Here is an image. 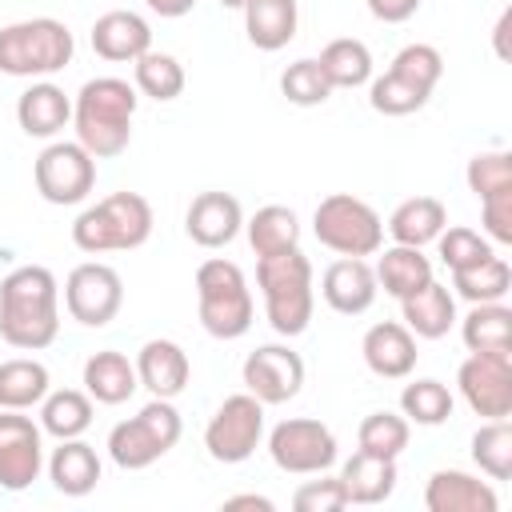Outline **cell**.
<instances>
[{
	"mask_svg": "<svg viewBox=\"0 0 512 512\" xmlns=\"http://www.w3.org/2000/svg\"><path fill=\"white\" fill-rule=\"evenodd\" d=\"M0 336L20 352L60 336V284L44 264H20L0 280Z\"/></svg>",
	"mask_w": 512,
	"mask_h": 512,
	"instance_id": "1",
	"label": "cell"
},
{
	"mask_svg": "<svg viewBox=\"0 0 512 512\" xmlns=\"http://www.w3.org/2000/svg\"><path fill=\"white\" fill-rule=\"evenodd\" d=\"M136 84L120 76H96L84 80V88L72 100V128L76 140L96 156L112 160L132 140V116H136Z\"/></svg>",
	"mask_w": 512,
	"mask_h": 512,
	"instance_id": "2",
	"label": "cell"
},
{
	"mask_svg": "<svg viewBox=\"0 0 512 512\" xmlns=\"http://www.w3.org/2000/svg\"><path fill=\"white\" fill-rule=\"evenodd\" d=\"M256 284L264 296V316L276 336L292 340L312 324L316 288H312V264L300 248L256 256Z\"/></svg>",
	"mask_w": 512,
	"mask_h": 512,
	"instance_id": "3",
	"label": "cell"
},
{
	"mask_svg": "<svg viewBox=\"0 0 512 512\" xmlns=\"http://www.w3.org/2000/svg\"><path fill=\"white\" fill-rule=\"evenodd\" d=\"M76 40L64 20L56 16H32L0 28V72L20 80H48L72 64Z\"/></svg>",
	"mask_w": 512,
	"mask_h": 512,
	"instance_id": "4",
	"label": "cell"
},
{
	"mask_svg": "<svg viewBox=\"0 0 512 512\" xmlns=\"http://www.w3.org/2000/svg\"><path fill=\"white\" fill-rule=\"evenodd\" d=\"M152 236V204L140 192H112L84 208L72 224V244L88 256L132 252Z\"/></svg>",
	"mask_w": 512,
	"mask_h": 512,
	"instance_id": "5",
	"label": "cell"
},
{
	"mask_svg": "<svg viewBox=\"0 0 512 512\" xmlns=\"http://www.w3.org/2000/svg\"><path fill=\"white\" fill-rule=\"evenodd\" d=\"M196 308H200L204 332L216 340H240L252 328L256 304L236 260L208 256L196 268Z\"/></svg>",
	"mask_w": 512,
	"mask_h": 512,
	"instance_id": "6",
	"label": "cell"
},
{
	"mask_svg": "<svg viewBox=\"0 0 512 512\" xmlns=\"http://www.w3.org/2000/svg\"><path fill=\"white\" fill-rule=\"evenodd\" d=\"M184 424H180V412L172 400H160L152 396L136 416L120 420L112 432H108V456L116 468L124 472H140L148 464H156L160 456H168L180 440Z\"/></svg>",
	"mask_w": 512,
	"mask_h": 512,
	"instance_id": "7",
	"label": "cell"
},
{
	"mask_svg": "<svg viewBox=\"0 0 512 512\" xmlns=\"http://www.w3.org/2000/svg\"><path fill=\"white\" fill-rule=\"evenodd\" d=\"M312 232L336 256H376L384 248V220H380V212L368 200L352 196V192L324 196L316 204V212H312Z\"/></svg>",
	"mask_w": 512,
	"mask_h": 512,
	"instance_id": "8",
	"label": "cell"
},
{
	"mask_svg": "<svg viewBox=\"0 0 512 512\" xmlns=\"http://www.w3.org/2000/svg\"><path fill=\"white\" fill-rule=\"evenodd\" d=\"M268 456L280 472L320 476L336 464V436L316 416H288L268 432Z\"/></svg>",
	"mask_w": 512,
	"mask_h": 512,
	"instance_id": "9",
	"label": "cell"
},
{
	"mask_svg": "<svg viewBox=\"0 0 512 512\" xmlns=\"http://www.w3.org/2000/svg\"><path fill=\"white\" fill-rule=\"evenodd\" d=\"M36 192L48 204H80L96 184V156L80 140H52L32 164Z\"/></svg>",
	"mask_w": 512,
	"mask_h": 512,
	"instance_id": "10",
	"label": "cell"
},
{
	"mask_svg": "<svg viewBox=\"0 0 512 512\" xmlns=\"http://www.w3.org/2000/svg\"><path fill=\"white\" fill-rule=\"evenodd\" d=\"M264 440V404L252 392H236L228 396L208 428H204V448L216 464H244Z\"/></svg>",
	"mask_w": 512,
	"mask_h": 512,
	"instance_id": "11",
	"label": "cell"
},
{
	"mask_svg": "<svg viewBox=\"0 0 512 512\" xmlns=\"http://www.w3.org/2000/svg\"><path fill=\"white\" fill-rule=\"evenodd\" d=\"M124 304V280L112 264H100V260H84L68 272L64 280V308L76 324L84 328H104L116 320Z\"/></svg>",
	"mask_w": 512,
	"mask_h": 512,
	"instance_id": "12",
	"label": "cell"
},
{
	"mask_svg": "<svg viewBox=\"0 0 512 512\" xmlns=\"http://www.w3.org/2000/svg\"><path fill=\"white\" fill-rule=\"evenodd\" d=\"M40 472H44V428L16 408H0V488L24 492L40 480Z\"/></svg>",
	"mask_w": 512,
	"mask_h": 512,
	"instance_id": "13",
	"label": "cell"
},
{
	"mask_svg": "<svg viewBox=\"0 0 512 512\" xmlns=\"http://www.w3.org/2000/svg\"><path fill=\"white\" fill-rule=\"evenodd\" d=\"M244 388L268 408V404H288L304 388V360L288 344H260L244 356Z\"/></svg>",
	"mask_w": 512,
	"mask_h": 512,
	"instance_id": "14",
	"label": "cell"
},
{
	"mask_svg": "<svg viewBox=\"0 0 512 512\" xmlns=\"http://www.w3.org/2000/svg\"><path fill=\"white\" fill-rule=\"evenodd\" d=\"M456 388L464 404L484 420L512 416V356H480L472 352L456 368Z\"/></svg>",
	"mask_w": 512,
	"mask_h": 512,
	"instance_id": "15",
	"label": "cell"
},
{
	"mask_svg": "<svg viewBox=\"0 0 512 512\" xmlns=\"http://www.w3.org/2000/svg\"><path fill=\"white\" fill-rule=\"evenodd\" d=\"M240 228H244V208L232 192H200L184 212V232L200 248H224L240 236Z\"/></svg>",
	"mask_w": 512,
	"mask_h": 512,
	"instance_id": "16",
	"label": "cell"
},
{
	"mask_svg": "<svg viewBox=\"0 0 512 512\" xmlns=\"http://www.w3.org/2000/svg\"><path fill=\"white\" fill-rule=\"evenodd\" d=\"M376 272L364 256H340L320 276V296L340 316H360L376 304Z\"/></svg>",
	"mask_w": 512,
	"mask_h": 512,
	"instance_id": "17",
	"label": "cell"
},
{
	"mask_svg": "<svg viewBox=\"0 0 512 512\" xmlns=\"http://www.w3.org/2000/svg\"><path fill=\"white\" fill-rule=\"evenodd\" d=\"M360 356H364V364H368L372 376H380V380H404V376H412L420 352H416V336L400 320H380V324H372L364 332Z\"/></svg>",
	"mask_w": 512,
	"mask_h": 512,
	"instance_id": "18",
	"label": "cell"
},
{
	"mask_svg": "<svg viewBox=\"0 0 512 512\" xmlns=\"http://www.w3.org/2000/svg\"><path fill=\"white\" fill-rule=\"evenodd\" d=\"M132 364H136V380H140V388H148V392L160 396V400L180 396V392L188 388V380H192L188 352H184L176 340H164V336L144 340Z\"/></svg>",
	"mask_w": 512,
	"mask_h": 512,
	"instance_id": "19",
	"label": "cell"
},
{
	"mask_svg": "<svg viewBox=\"0 0 512 512\" xmlns=\"http://www.w3.org/2000/svg\"><path fill=\"white\" fill-rule=\"evenodd\" d=\"M424 508L428 512H496L500 496L488 480L460 472V468H440L428 476L424 488Z\"/></svg>",
	"mask_w": 512,
	"mask_h": 512,
	"instance_id": "20",
	"label": "cell"
},
{
	"mask_svg": "<svg viewBox=\"0 0 512 512\" xmlns=\"http://www.w3.org/2000/svg\"><path fill=\"white\" fill-rule=\"evenodd\" d=\"M92 48H96L100 60L132 64V60H140L152 48V28H148V20L140 12L116 8V12L96 16V24H92Z\"/></svg>",
	"mask_w": 512,
	"mask_h": 512,
	"instance_id": "21",
	"label": "cell"
},
{
	"mask_svg": "<svg viewBox=\"0 0 512 512\" xmlns=\"http://www.w3.org/2000/svg\"><path fill=\"white\" fill-rule=\"evenodd\" d=\"M16 124L24 136L52 140L72 124V100L52 80H32L16 100Z\"/></svg>",
	"mask_w": 512,
	"mask_h": 512,
	"instance_id": "22",
	"label": "cell"
},
{
	"mask_svg": "<svg viewBox=\"0 0 512 512\" xmlns=\"http://www.w3.org/2000/svg\"><path fill=\"white\" fill-rule=\"evenodd\" d=\"M400 312H404V328L420 340H440L452 332L456 324V296L448 292V284L440 280H428L424 288H416L412 296L400 300Z\"/></svg>",
	"mask_w": 512,
	"mask_h": 512,
	"instance_id": "23",
	"label": "cell"
},
{
	"mask_svg": "<svg viewBox=\"0 0 512 512\" xmlns=\"http://www.w3.org/2000/svg\"><path fill=\"white\" fill-rule=\"evenodd\" d=\"M244 32L260 52H280L296 40L300 8L296 0H244Z\"/></svg>",
	"mask_w": 512,
	"mask_h": 512,
	"instance_id": "24",
	"label": "cell"
},
{
	"mask_svg": "<svg viewBox=\"0 0 512 512\" xmlns=\"http://www.w3.org/2000/svg\"><path fill=\"white\" fill-rule=\"evenodd\" d=\"M448 224V208L436 200V196H408L392 208L384 232L392 236V244H412V248H424L432 244Z\"/></svg>",
	"mask_w": 512,
	"mask_h": 512,
	"instance_id": "25",
	"label": "cell"
},
{
	"mask_svg": "<svg viewBox=\"0 0 512 512\" xmlns=\"http://www.w3.org/2000/svg\"><path fill=\"white\" fill-rule=\"evenodd\" d=\"M136 388H140L136 364L124 352L104 348L84 360V392L92 396V404H124Z\"/></svg>",
	"mask_w": 512,
	"mask_h": 512,
	"instance_id": "26",
	"label": "cell"
},
{
	"mask_svg": "<svg viewBox=\"0 0 512 512\" xmlns=\"http://www.w3.org/2000/svg\"><path fill=\"white\" fill-rule=\"evenodd\" d=\"M48 480L64 496H88L100 484V456H96V448L84 444L80 436L60 440V448H52V456H48Z\"/></svg>",
	"mask_w": 512,
	"mask_h": 512,
	"instance_id": "27",
	"label": "cell"
},
{
	"mask_svg": "<svg viewBox=\"0 0 512 512\" xmlns=\"http://www.w3.org/2000/svg\"><path fill=\"white\" fill-rule=\"evenodd\" d=\"M396 460L372 456V452H352L340 468V484L348 492V504H384L396 492Z\"/></svg>",
	"mask_w": 512,
	"mask_h": 512,
	"instance_id": "28",
	"label": "cell"
},
{
	"mask_svg": "<svg viewBox=\"0 0 512 512\" xmlns=\"http://www.w3.org/2000/svg\"><path fill=\"white\" fill-rule=\"evenodd\" d=\"M460 340L480 356H512V308L504 300L472 304V312L460 320Z\"/></svg>",
	"mask_w": 512,
	"mask_h": 512,
	"instance_id": "29",
	"label": "cell"
},
{
	"mask_svg": "<svg viewBox=\"0 0 512 512\" xmlns=\"http://www.w3.org/2000/svg\"><path fill=\"white\" fill-rule=\"evenodd\" d=\"M372 272H376V288H384L392 300H404V296H412L416 288H424L432 280V260L424 256V248L392 244V248L380 252Z\"/></svg>",
	"mask_w": 512,
	"mask_h": 512,
	"instance_id": "30",
	"label": "cell"
},
{
	"mask_svg": "<svg viewBox=\"0 0 512 512\" xmlns=\"http://www.w3.org/2000/svg\"><path fill=\"white\" fill-rule=\"evenodd\" d=\"M48 392H52V376H48V368H44L40 360L16 356V360H4V364H0V408L28 412V408H36Z\"/></svg>",
	"mask_w": 512,
	"mask_h": 512,
	"instance_id": "31",
	"label": "cell"
},
{
	"mask_svg": "<svg viewBox=\"0 0 512 512\" xmlns=\"http://www.w3.org/2000/svg\"><path fill=\"white\" fill-rule=\"evenodd\" d=\"M508 292H512V268L496 252L452 272V296H460L468 304H492V300H504Z\"/></svg>",
	"mask_w": 512,
	"mask_h": 512,
	"instance_id": "32",
	"label": "cell"
},
{
	"mask_svg": "<svg viewBox=\"0 0 512 512\" xmlns=\"http://www.w3.org/2000/svg\"><path fill=\"white\" fill-rule=\"evenodd\" d=\"M92 396L80 392V388H60V392H48L40 400V428L56 440H72V436H84L92 428Z\"/></svg>",
	"mask_w": 512,
	"mask_h": 512,
	"instance_id": "33",
	"label": "cell"
},
{
	"mask_svg": "<svg viewBox=\"0 0 512 512\" xmlns=\"http://www.w3.org/2000/svg\"><path fill=\"white\" fill-rule=\"evenodd\" d=\"M316 64H320V72L328 76L332 88H360V84L372 80V52L356 36L328 40L324 52L316 56Z\"/></svg>",
	"mask_w": 512,
	"mask_h": 512,
	"instance_id": "34",
	"label": "cell"
},
{
	"mask_svg": "<svg viewBox=\"0 0 512 512\" xmlns=\"http://www.w3.org/2000/svg\"><path fill=\"white\" fill-rule=\"evenodd\" d=\"M248 228V244L256 256H272L284 248H300V220L288 204H264L252 212V220H244Z\"/></svg>",
	"mask_w": 512,
	"mask_h": 512,
	"instance_id": "35",
	"label": "cell"
},
{
	"mask_svg": "<svg viewBox=\"0 0 512 512\" xmlns=\"http://www.w3.org/2000/svg\"><path fill=\"white\" fill-rule=\"evenodd\" d=\"M132 80H136V92L148 96V100H176L184 92V64L168 52H144L140 60H132Z\"/></svg>",
	"mask_w": 512,
	"mask_h": 512,
	"instance_id": "36",
	"label": "cell"
},
{
	"mask_svg": "<svg viewBox=\"0 0 512 512\" xmlns=\"http://www.w3.org/2000/svg\"><path fill=\"white\" fill-rule=\"evenodd\" d=\"M400 412H404L408 424L436 428V424H444V420L452 416V392H448V384H440V380H432V376L412 380V384H404V392H400Z\"/></svg>",
	"mask_w": 512,
	"mask_h": 512,
	"instance_id": "37",
	"label": "cell"
},
{
	"mask_svg": "<svg viewBox=\"0 0 512 512\" xmlns=\"http://www.w3.org/2000/svg\"><path fill=\"white\" fill-rule=\"evenodd\" d=\"M472 460L484 476L492 480H512V424L504 420H488L476 428L472 436Z\"/></svg>",
	"mask_w": 512,
	"mask_h": 512,
	"instance_id": "38",
	"label": "cell"
},
{
	"mask_svg": "<svg viewBox=\"0 0 512 512\" xmlns=\"http://www.w3.org/2000/svg\"><path fill=\"white\" fill-rule=\"evenodd\" d=\"M408 436H412V424L396 412H368L356 428L360 452H372V456H384V460H396L408 448Z\"/></svg>",
	"mask_w": 512,
	"mask_h": 512,
	"instance_id": "39",
	"label": "cell"
},
{
	"mask_svg": "<svg viewBox=\"0 0 512 512\" xmlns=\"http://www.w3.org/2000/svg\"><path fill=\"white\" fill-rule=\"evenodd\" d=\"M432 92L416 88L412 80H404L400 72H384L376 80H368V104L380 112V116H408V112H420L428 104Z\"/></svg>",
	"mask_w": 512,
	"mask_h": 512,
	"instance_id": "40",
	"label": "cell"
},
{
	"mask_svg": "<svg viewBox=\"0 0 512 512\" xmlns=\"http://www.w3.org/2000/svg\"><path fill=\"white\" fill-rule=\"evenodd\" d=\"M280 92H284V100L296 104V108H316V104H324V100L332 96V84H328V76L320 72V64H316L312 56H304V60H296V64L284 68Z\"/></svg>",
	"mask_w": 512,
	"mask_h": 512,
	"instance_id": "41",
	"label": "cell"
},
{
	"mask_svg": "<svg viewBox=\"0 0 512 512\" xmlns=\"http://www.w3.org/2000/svg\"><path fill=\"white\" fill-rule=\"evenodd\" d=\"M436 252L444 260V268L456 272V268H468V264L492 256V240L468 224H444V232L436 236Z\"/></svg>",
	"mask_w": 512,
	"mask_h": 512,
	"instance_id": "42",
	"label": "cell"
},
{
	"mask_svg": "<svg viewBox=\"0 0 512 512\" xmlns=\"http://www.w3.org/2000/svg\"><path fill=\"white\" fill-rule=\"evenodd\" d=\"M388 68L400 72L404 80H412L416 88L432 92V88L440 84V76H444V56H440V48H432V44H404V48L392 56Z\"/></svg>",
	"mask_w": 512,
	"mask_h": 512,
	"instance_id": "43",
	"label": "cell"
},
{
	"mask_svg": "<svg viewBox=\"0 0 512 512\" xmlns=\"http://www.w3.org/2000/svg\"><path fill=\"white\" fill-rule=\"evenodd\" d=\"M464 180L476 200L512 188V152H476L464 168Z\"/></svg>",
	"mask_w": 512,
	"mask_h": 512,
	"instance_id": "44",
	"label": "cell"
},
{
	"mask_svg": "<svg viewBox=\"0 0 512 512\" xmlns=\"http://www.w3.org/2000/svg\"><path fill=\"white\" fill-rule=\"evenodd\" d=\"M292 508L296 512H340V508H348V492H344L340 476L320 472V480H304L292 492Z\"/></svg>",
	"mask_w": 512,
	"mask_h": 512,
	"instance_id": "45",
	"label": "cell"
},
{
	"mask_svg": "<svg viewBox=\"0 0 512 512\" xmlns=\"http://www.w3.org/2000/svg\"><path fill=\"white\" fill-rule=\"evenodd\" d=\"M480 224L492 244H512V188L480 200Z\"/></svg>",
	"mask_w": 512,
	"mask_h": 512,
	"instance_id": "46",
	"label": "cell"
},
{
	"mask_svg": "<svg viewBox=\"0 0 512 512\" xmlns=\"http://www.w3.org/2000/svg\"><path fill=\"white\" fill-rule=\"evenodd\" d=\"M416 8H420V0H368V12L384 24H404L416 16Z\"/></svg>",
	"mask_w": 512,
	"mask_h": 512,
	"instance_id": "47",
	"label": "cell"
},
{
	"mask_svg": "<svg viewBox=\"0 0 512 512\" xmlns=\"http://www.w3.org/2000/svg\"><path fill=\"white\" fill-rule=\"evenodd\" d=\"M156 16H164V20H176V16H188L192 8H196V0H144Z\"/></svg>",
	"mask_w": 512,
	"mask_h": 512,
	"instance_id": "48",
	"label": "cell"
},
{
	"mask_svg": "<svg viewBox=\"0 0 512 512\" xmlns=\"http://www.w3.org/2000/svg\"><path fill=\"white\" fill-rule=\"evenodd\" d=\"M224 508H260V512H272L276 504L268 496H256V492H244V496H228Z\"/></svg>",
	"mask_w": 512,
	"mask_h": 512,
	"instance_id": "49",
	"label": "cell"
},
{
	"mask_svg": "<svg viewBox=\"0 0 512 512\" xmlns=\"http://www.w3.org/2000/svg\"><path fill=\"white\" fill-rule=\"evenodd\" d=\"M508 24H512V8H504L500 20H496V56L500 60H508V44H504L508 40Z\"/></svg>",
	"mask_w": 512,
	"mask_h": 512,
	"instance_id": "50",
	"label": "cell"
},
{
	"mask_svg": "<svg viewBox=\"0 0 512 512\" xmlns=\"http://www.w3.org/2000/svg\"><path fill=\"white\" fill-rule=\"evenodd\" d=\"M220 8H244V0H220Z\"/></svg>",
	"mask_w": 512,
	"mask_h": 512,
	"instance_id": "51",
	"label": "cell"
}]
</instances>
